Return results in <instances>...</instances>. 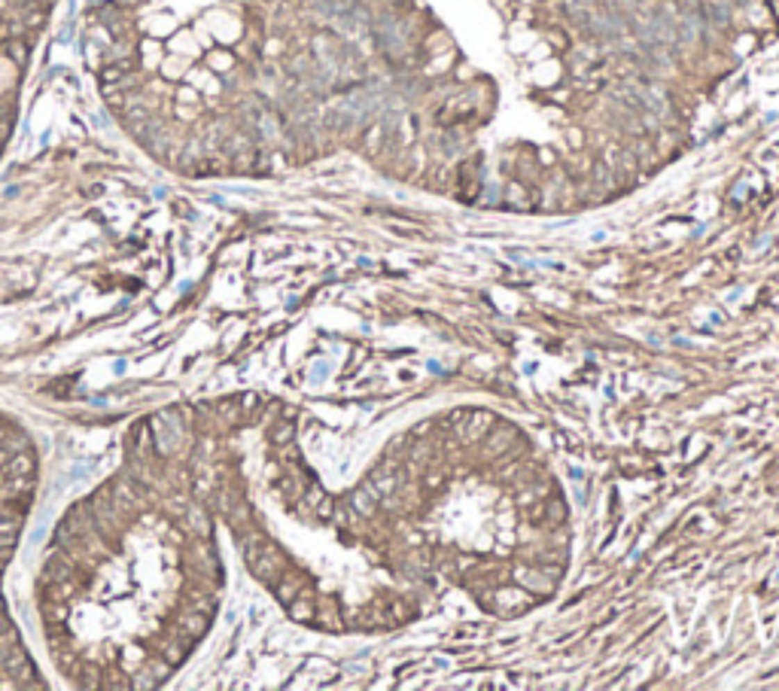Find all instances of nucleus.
Returning a JSON list of instances; mask_svg holds the SVG:
<instances>
[{"instance_id": "obj_1", "label": "nucleus", "mask_w": 779, "mask_h": 691, "mask_svg": "<svg viewBox=\"0 0 779 691\" xmlns=\"http://www.w3.org/2000/svg\"><path fill=\"white\" fill-rule=\"evenodd\" d=\"M6 475H10V478H34V457H31L28 448H25V451H19L15 457H10V463H6Z\"/></svg>"}, {"instance_id": "obj_2", "label": "nucleus", "mask_w": 779, "mask_h": 691, "mask_svg": "<svg viewBox=\"0 0 779 691\" xmlns=\"http://www.w3.org/2000/svg\"><path fill=\"white\" fill-rule=\"evenodd\" d=\"M3 560H6V558H0V569H3Z\"/></svg>"}]
</instances>
